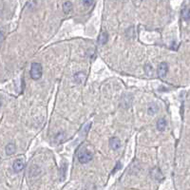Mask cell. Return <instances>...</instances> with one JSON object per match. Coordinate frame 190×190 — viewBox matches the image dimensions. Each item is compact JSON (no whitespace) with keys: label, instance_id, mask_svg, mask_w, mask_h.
Here are the masks:
<instances>
[{"label":"cell","instance_id":"6","mask_svg":"<svg viewBox=\"0 0 190 190\" xmlns=\"http://www.w3.org/2000/svg\"><path fill=\"white\" fill-rule=\"evenodd\" d=\"M5 150H6V154L7 155H12V154H14L15 151H16V146H15L14 144H12V142H11V144H8L6 146Z\"/></svg>","mask_w":190,"mask_h":190},{"label":"cell","instance_id":"14","mask_svg":"<svg viewBox=\"0 0 190 190\" xmlns=\"http://www.w3.org/2000/svg\"><path fill=\"white\" fill-rule=\"evenodd\" d=\"M82 3H83L85 6H90V5H92L94 2H93V1H88V0H85V1H82Z\"/></svg>","mask_w":190,"mask_h":190},{"label":"cell","instance_id":"3","mask_svg":"<svg viewBox=\"0 0 190 190\" xmlns=\"http://www.w3.org/2000/svg\"><path fill=\"white\" fill-rule=\"evenodd\" d=\"M167 71H168V65L165 62H162L159 65V67H158V70H157L158 75H159L160 78H164L165 77Z\"/></svg>","mask_w":190,"mask_h":190},{"label":"cell","instance_id":"1","mask_svg":"<svg viewBox=\"0 0 190 190\" xmlns=\"http://www.w3.org/2000/svg\"><path fill=\"white\" fill-rule=\"evenodd\" d=\"M42 73H43V69L40 63H33L30 66V71L31 79L38 80V79H40L42 77Z\"/></svg>","mask_w":190,"mask_h":190},{"label":"cell","instance_id":"4","mask_svg":"<svg viewBox=\"0 0 190 190\" xmlns=\"http://www.w3.org/2000/svg\"><path fill=\"white\" fill-rule=\"evenodd\" d=\"M24 166H25V162L23 159H17L15 160L13 164H12V169L15 173H19L20 171L23 170Z\"/></svg>","mask_w":190,"mask_h":190},{"label":"cell","instance_id":"5","mask_svg":"<svg viewBox=\"0 0 190 190\" xmlns=\"http://www.w3.org/2000/svg\"><path fill=\"white\" fill-rule=\"evenodd\" d=\"M109 146L112 150H117L121 147V141L117 137H112L109 139Z\"/></svg>","mask_w":190,"mask_h":190},{"label":"cell","instance_id":"12","mask_svg":"<svg viewBox=\"0 0 190 190\" xmlns=\"http://www.w3.org/2000/svg\"><path fill=\"white\" fill-rule=\"evenodd\" d=\"M145 70H146V72L148 76H151L153 74V69L151 68V66L150 65H146L145 66Z\"/></svg>","mask_w":190,"mask_h":190},{"label":"cell","instance_id":"2","mask_svg":"<svg viewBox=\"0 0 190 190\" xmlns=\"http://www.w3.org/2000/svg\"><path fill=\"white\" fill-rule=\"evenodd\" d=\"M92 160V154L86 149H83L78 153V161L81 164H88Z\"/></svg>","mask_w":190,"mask_h":190},{"label":"cell","instance_id":"8","mask_svg":"<svg viewBox=\"0 0 190 190\" xmlns=\"http://www.w3.org/2000/svg\"><path fill=\"white\" fill-rule=\"evenodd\" d=\"M166 128V121L164 118L159 119L157 122V129L159 131H164Z\"/></svg>","mask_w":190,"mask_h":190},{"label":"cell","instance_id":"9","mask_svg":"<svg viewBox=\"0 0 190 190\" xmlns=\"http://www.w3.org/2000/svg\"><path fill=\"white\" fill-rule=\"evenodd\" d=\"M181 17H183V19L186 22L189 21L190 19V10H189V7H185V9L183 10V12H181Z\"/></svg>","mask_w":190,"mask_h":190},{"label":"cell","instance_id":"10","mask_svg":"<svg viewBox=\"0 0 190 190\" xmlns=\"http://www.w3.org/2000/svg\"><path fill=\"white\" fill-rule=\"evenodd\" d=\"M72 10V3L70 1H66L63 5V11H64L65 13H69Z\"/></svg>","mask_w":190,"mask_h":190},{"label":"cell","instance_id":"11","mask_svg":"<svg viewBox=\"0 0 190 190\" xmlns=\"http://www.w3.org/2000/svg\"><path fill=\"white\" fill-rule=\"evenodd\" d=\"M147 111H148V114H150V115L155 114V113L158 111V107H157L155 104H150V105L148 106Z\"/></svg>","mask_w":190,"mask_h":190},{"label":"cell","instance_id":"13","mask_svg":"<svg viewBox=\"0 0 190 190\" xmlns=\"http://www.w3.org/2000/svg\"><path fill=\"white\" fill-rule=\"evenodd\" d=\"M120 168H121V163H120V162H118V163H117V165H116V167H115V168L113 169V171H112V174H113L114 172H116L117 170H119Z\"/></svg>","mask_w":190,"mask_h":190},{"label":"cell","instance_id":"7","mask_svg":"<svg viewBox=\"0 0 190 190\" xmlns=\"http://www.w3.org/2000/svg\"><path fill=\"white\" fill-rule=\"evenodd\" d=\"M107 39H108V35L106 31H102L99 35V38H98V43L100 45H105L107 42Z\"/></svg>","mask_w":190,"mask_h":190},{"label":"cell","instance_id":"15","mask_svg":"<svg viewBox=\"0 0 190 190\" xmlns=\"http://www.w3.org/2000/svg\"><path fill=\"white\" fill-rule=\"evenodd\" d=\"M4 39V34H3V33L1 30H0V42H1L2 40Z\"/></svg>","mask_w":190,"mask_h":190},{"label":"cell","instance_id":"16","mask_svg":"<svg viewBox=\"0 0 190 190\" xmlns=\"http://www.w3.org/2000/svg\"><path fill=\"white\" fill-rule=\"evenodd\" d=\"M1 105H2V102H1V99H0V107H1Z\"/></svg>","mask_w":190,"mask_h":190}]
</instances>
